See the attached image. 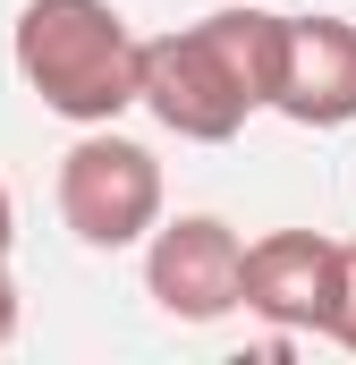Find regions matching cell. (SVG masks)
<instances>
[{"mask_svg": "<svg viewBox=\"0 0 356 365\" xmlns=\"http://www.w3.org/2000/svg\"><path fill=\"white\" fill-rule=\"evenodd\" d=\"M9 238H17V204H9V187H0V255H9Z\"/></svg>", "mask_w": 356, "mask_h": 365, "instance_id": "9", "label": "cell"}, {"mask_svg": "<svg viewBox=\"0 0 356 365\" xmlns=\"http://www.w3.org/2000/svg\"><path fill=\"white\" fill-rule=\"evenodd\" d=\"M17 77L51 119L110 128L136 102V26L110 0H26L17 9Z\"/></svg>", "mask_w": 356, "mask_h": 365, "instance_id": "1", "label": "cell"}, {"mask_svg": "<svg viewBox=\"0 0 356 365\" xmlns=\"http://www.w3.org/2000/svg\"><path fill=\"white\" fill-rule=\"evenodd\" d=\"M238 255L246 238L221 212H178L145 230V297L170 323H221L238 314Z\"/></svg>", "mask_w": 356, "mask_h": 365, "instance_id": "4", "label": "cell"}, {"mask_svg": "<svg viewBox=\"0 0 356 365\" xmlns=\"http://www.w3.org/2000/svg\"><path fill=\"white\" fill-rule=\"evenodd\" d=\"M17 340V280H9V255H0V349Z\"/></svg>", "mask_w": 356, "mask_h": 365, "instance_id": "8", "label": "cell"}, {"mask_svg": "<svg viewBox=\"0 0 356 365\" xmlns=\"http://www.w3.org/2000/svg\"><path fill=\"white\" fill-rule=\"evenodd\" d=\"M323 331L356 357V247H340V297H331V323H323Z\"/></svg>", "mask_w": 356, "mask_h": 365, "instance_id": "7", "label": "cell"}, {"mask_svg": "<svg viewBox=\"0 0 356 365\" xmlns=\"http://www.w3.org/2000/svg\"><path fill=\"white\" fill-rule=\"evenodd\" d=\"M340 297V238L323 230H271L238 255V306L271 331H323Z\"/></svg>", "mask_w": 356, "mask_h": 365, "instance_id": "5", "label": "cell"}, {"mask_svg": "<svg viewBox=\"0 0 356 365\" xmlns=\"http://www.w3.org/2000/svg\"><path fill=\"white\" fill-rule=\"evenodd\" d=\"M60 221L93 255L136 247L162 221V162H153V145H136L119 128H85L68 145V162H60Z\"/></svg>", "mask_w": 356, "mask_h": 365, "instance_id": "2", "label": "cell"}, {"mask_svg": "<svg viewBox=\"0 0 356 365\" xmlns=\"http://www.w3.org/2000/svg\"><path fill=\"white\" fill-rule=\"evenodd\" d=\"M271 110L297 128H348L356 119V26L348 17H288L280 26Z\"/></svg>", "mask_w": 356, "mask_h": 365, "instance_id": "6", "label": "cell"}, {"mask_svg": "<svg viewBox=\"0 0 356 365\" xmlns=\"http://www.w3.org/2000/svg\"><path fill=\"white\" fill-rule=\"evenodd\" d=\"M136 102H145L170 136H187V145H229V136L255 119L246 86L229 77V60L212 51L204 26H178L162 43H136Z\"/></svg>", "mask_w": 356, "mask_h": 365, "instance_id": "3", "label": "cell"}]
</instances>
